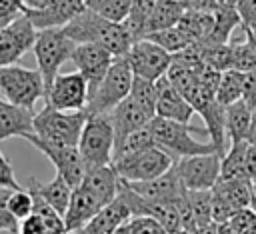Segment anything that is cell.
<instances>
[{
	"instance_id": "41",
	"label": "cell",
	"mask_w": 256,
	"mask_h": 234,
	"mask_svg": "<svg viewBox=\"0 0 256 234\" xmlns=\"http://www.w3.org/2000/svg\"><path fill=\"white\" fill-rule=\"evenodd\" d=\"M236 12L240 18L242 30L256 28V0H240L236 2Z\"/></svg>"
},
{
	"instance_id": "17",
	"label": "cell",
	"mask_w": 256,
	"mask_h": 234,
	"mask_svg": "<svg viewBox=\"0 0 256 234\" xmlns=\"http://www.w3.org/2000/svg\"><path fill=\"white\" fill-rule=\"evenodd\" d=\"M156 118L172 120L178 124H190L192 116L196 114L194 108L188 104V100L168 82V78H160L156 82Z\"/></svg>"
},
{
	"instance_id": "27",
	"label": "cell",
	"mask_w": 256,
	"mask_h": 234,
	"mask_svg": "<svg viewBox=\"0 0 256 234\" xmlns=\"http://www.w3.org/2000/svg\"><path fill=\"white\" fill-rule=\"evenodd\" d=\"M186 12V2H174V0H160L154 2L150 20H148V34L150 32H158V30H166V28H174L180 18Z\"/></svg>"
},
{
	"instance_id": "19",
	"label": "cell",
	"mask_w": 256,
	"mask_h": 234,
	"mask_svg": "<svg viewBox=\"0 0 256 234\" xmlns=\"http://www.w3.org/2000/svg\"><path fill=\"white\" fill-rule=\"evenodd\" d=\"M130 220H132V210L124 200V196L118 192V196L110 204H106L82 230L74 234H112L114 230L126 226Z\"/></svg>"
},
{
	"instance_id": "16",
	"label": "cell",
	"mask_w": 256,
	"mask_h": 234,
	"mask_svg": "<svg viewBox=\"0 0 256 234\" xmlns=\"http://www.w3.org/2000/svg\"><path fill=\"white\" fill-rule=\"evenodd\" d=\"M128 186L148 204H162V202H176L180 200L186 190L180 182V176L176 172V168L172 166L166 174L154 178V180H148V182H136V184H130Z\"/></svg>"
},
{
	"instance_id": "44",
	"label": "cell",
	"mask_w": 256,
	"mask_h": 234,
	"mask_svg": "<svg viewBox=\"0 0 256 234\" xmlns=\"http://www.w3.org/2000/svg\"><path fill=\"white\" fill-rule=\"evenodd\" d=\"M0 188H6V190H22V186L18 184V180L14 176V168H12L10 160L2 154V150H0Z\"/></svg>"
},
{
	"instance_id": "23",
	"label": "cell",
	"mask_w": 256,
	"mask_h": 234,
	"mask_svg": "<svg viewBox=\"0 0 256 234\" xmlns=\"http://www.w3.org/2000/svg\"><path fill=\"white\" fill-rule=\"evenodd\" d=\"M26 190L36 192L56 214H60L64 218L68 204H70V198H72V186L62 176L56 174L50 182H38L36 178H30Z\"/></svg>"
},
{
	"instance_id": "54",
	"label": "cell",
	"mask_w": 256,
	"mask_h": 234,
	"mask_svg": "<svg viewBox=\"0 0 256 234\" xmlns=\"http://www.w3.org/2000/svg\"><path fill=\"white\" fill-rule=\"evenodd\" d=\"M112 234H130V228H128V224H126V226H122V228H118V230H114Z\"/></svg>"
},
{
	"instance_id": "2",
	"label": "cell",
	"mask_w": 256,
	"mask_h": 234,
	"mask_svg": "<svg viewBox=\"0 0 256 234\" xmlns=\"http://www.w3.org/2000/svg\"><path fill=\"white\" fill-rule=\"evenodd\" d=\"M150 132H152L154 144L158 148H162L166 154H170L174 160L218 152L212 142H200V140L194 138V134H208L204 128H196V126H190V124H178V122H172V120L154 118L150 122Z\"/></svg>"
},
{
	"instance_id": "38",
	"label": "cell",
	"mask_w": 256,
	"mask_h": 234,
	"mask_svg": "<svg viewBox=\"0 0 256 234\" xmlns=\"http://www.w3.org/2000/svg\"><path fill=\"white\" fill-rule=\"evenodd\" d=\"M8 210H10V214L18 222H22L24 218H28L32 214V210H34V202H32L30 192L24 190V188L10 192V196H8Z\"/></svg>"
},
{
	"instance_id": "8",
	"label": "cell",
	"mask_w": 256,
	"mask_h": 234,
	"mask_svg": "<svg viewBox=\"0 0 256 234\" xmlns=\"http://www.w3.org/2000/svg\"><path fill=\"white\" fill-rule=\"evenodd\" d=\"M174 162L176 160L170 154H166L162 148L152 146L142 152L122 156V158L114 160L112 166L122 180L136 184V182H148V180H154V178L166 174L174 166Z\"/></svg>"
},
{
	"instance_id": "9",
	"label": "cell",
	"mask_w": 256,
	"mask_h": 234,
	"mask_svg": "<svg viewBox=\"0 0 256 234\" xmlns=\"http://www.w3.org/2000/svg\"><path fill=\"white\" fill-rule=\"evenodd\" d=\"M84 10H86L84 0H26L22 2V14L30 20L36 32L64 28Z\"/></svg>"
},
{
	"instance_id": "18",
	"label": "cell",
	"mask_w": 256,
	"mask_h": 234,
	"mask_svg": "<svg viewBox=\"0 0 256 234\" xmlns=\"http://www.w3.org/2000/svg\"><path fill=\"white\" fill-rule=\"evenodd\" d=\"M108 118H110V122H112V130H114V150H116V146L124 140V138H128L132 132H136V130H140V128H144V126H148L152 120H154V116L152 114H148L142 106H138L130 96L128 98H124L110 114H108Z\"/></svg>"
},
{
	"instance_id": "40",
	"label": "cell",
	"mask_w": 256,
	"mask_h": 234,
	"mask_svg": "<svg viewBox=\"0 0 256 234\" xmlns=\"http://www.w3.org/2000/svg\"><path fill=\"white\" fill-rule=\"evenodd\" d=\"M14 190H6L0 188V232H10V234H18L20 230V222L10 214L8 210V196Z\"/></svg>"
},
{
	"instance_id": "32",
	"label": "cell",
	"mask_w": 256,
	"mask_h": 234,
	"mask_svg": "<svg viewBox=\"0 0 256 234\" xmlns=\"http://www.w3.org/2000/svg\"><path fill=\"white\" fill-rule=\"evenodd\" d=\"M202 60L216 72L232 70V44H198Z\"/></svg>"
},
{
	"instance_id": "3",
	"label": "cell",
	"mask_w": 256,
	"mask_h": 234,
	"mask_svg": "<svg viewBox=\"0 0 256 234\" xmlns=\"http://www.w3.org/2000/svg\"><path fill=\"white\" fill-rule=\"evenodd\" d=\"M86 112H58L44 106L34 114V138L50 146H76L86 124Z\"/></svg>"
},
{
	"instance_id": "28",
	"label": "cell",
	"mask_w": 256,
	"mask_h": 234,
	"mask_svg": "<svg viewBox=\"0 0 256 234\" xmlns=\"http://www.w3.org/2000/svg\"><path fill=\"white\" fill-rule=\"evenodd\" d=\"M152 8H154V0H132L128 18L122 22L132 42H140L148 34V20H150Z\"/></svg>"
},
{
	"instance_id": "49",
	"label": "cell",
	"mask_w": 256,
	"mask_h": 234,
	"mask_svg": "<svg viewBox=\"0 0 256 234\" xmlns=\"http://www.w3.org/2000/svg\"><path fill=\"white\" fill-rule=\"evenodd\" d=\"M244 36H246V44L256 52V28H252V30H244Z\"/></svg>"
},
{
	"instance_id": "21",
	"label": "cell",
	"mask_w": 256,
	"mask_h": 234,
	"mask_svg": "<svg viewBox=\"0 0 256 234\" xmlns=\"http://www.w3.org/2000/svg\"><path fill=\"white\" fill-rule=\"evenodd\" d=\"M80 186L86 192H90L102 206H106L118 196L120 176L116 174L112 164L102 166V168H90V170H86V176Z\"/></svg>"
},
{
	"instance_id": "47",
	"label": "cell",
	"mask_w": 256,
	"mask_h": 234,
	"mask_svg": "<svg viewBox=\"0 0 256 234\" xmlns=\"http://www.w3.org/2000/svg\"><path fill=\"white\" fill-rule=\"evenodd\" d=\"M22 14V2L18 0H0V18H16Z\"/></svg>"
},
{
	"instance_id": "36",
	"label": "cell",
	"mask_w": 256,
	"mask_h": 234,
	"mask_svg": "<svg viewBox=\"0 0 256 234\" xmlns=\"http://www.w3.org/2000/svg\"><path fill=\"white\" fill-rule=\"evenodd\" d=\"M144 40H148V42L160 46V48H162L164 52H168L170 56H172V54H178V52H182L186 46H190V44L186 42V38L178 32L176 26H174V28H166V30H158V32H150V34L144 36Z\"/></svg>"
},
{
	"instance_id": "50",
	"label": "cell",
	"mask_w": 256,
	"mask_h": 234,
	"mask_svg": "<svg viewBox=\"0 0 256 234\" xmlns=\"http://www.w3.org/2000/svg\"><path fill=\"white\" fill-rule=\"evenodd\" d=\"M216 232H218V234H238V230H236L230 222H226V224H218V226H216Z\"/></svg>"
},
{
	"instance_id": "13",
	"label": "cell",
	"mask_w": 256,
	"mask_h": 234,
	"mask_svg": "<svg viewBox=\"0 0 256 234\" xmlns=\"http://www.w3.org/2000/svg\"><path fill=\"white\" fill-rule=\"evenodd\" d=\"M36 36V28L24 14L14 18L4 30H0V68L14 66L28 50H32Z\"/></svg>"
},
{
	"instance_id": "31",
	"label": "cell",
	"mask_w": 256,
	"mask_h": 234,
	"mask_svg": "<svg viewBox=\"0 0 256 234\" xmlns=\"http://www.w3.org/2000/svg\"><path fill=\"white\" fill-rule=\"evenodd\" d=\"M242 82H244V74L238 70H228L222 72L218 90H216V102L222 108H228L236 102H240L242 98Z\"/></svg>"
},
{
	"instance_id": "15",
	"label": "cell",
	"mask_w": 256,
	"mask_h": 234,
	"mask_svg": "<svg viewBox=\"0 0 256 234\" xmlns=\"http://www.w3.org/2000/svg\"><path fill=\"white\" fill-rule=\"evenodd\" d=\"M114 60L116 58L98 44H76L74 54H72V62L78 68L76 72H80V76L88 84V96L104 80V76L108 74Z\"/></svg>"
},
{
	"instance_id": "12",
	"label": "cell",
	"mask_w": 256,
	"mask_h": 234,
	"mask_svg": "<svg viewBox=\"0 0 256 234\" xmlns=\"http://www.w3.org/2000/svg\"><path fill=\"white\" fill-rule=\"evenodd\" d=\"M124 58L134 76L150 82H158L160 78H164L168 68L172 66V56L148 40L134 42Z\"/></svg>"
},
{
	"instance_id": "46",
	"label": "cell",
	"mask_w": 256,
	"mask_h": 234,
	"mask_svg": "<svg viewBox=\"0 0 256 234\" xmlns=\"http://www.w3.org/2000/svg\"><path fill=\"white\" fill-rule=\"evenodd\" d=\"M18 234H46V226H44V220L38 216V214H30L28 218H24L20 222V230Z\"/></svg>"
},
{
	"instance_id": "53",
	"label": "cell",
	"mask_w": 256,
	"mask_h": 234,
	"mask_svg": "<svg viewBox=\"0 0 256 234\" xmlns=\"http://www.w3.org/2000/svg\"><path fill=\"white\" fill-rule=\"evenodd\" d=\"M16 18H18V16H16ZM12 20H14V18H0V30H4Z\"/></svg>"
},
{
	"instance_id": "5",
	"label": "cell",
	"mask_w": 256,
	"mask_h": 234,
	"mask_svg": "<svg viewBox=\"0 0 256 234\" xmlns=\"http://www.w3.org/2000/svg\"><path fill=\"white\" fill-rule=\"evenodd\" d=\"M74 48H76V44L64 34L62 28L38 32L32 52H34V58L38 64V72L44 80V94L52 86L54 78L60 74V66L66 60H72Z\"/></svg>"
},
{
	"instance_id": "14",
	"label": "cell",
	"mask_w": 256,
	"mask_h": 234,
	"mask_svg": "<svg viewBox=\"0 0 256 234\" xmlns=\"http://www.w3.org/2000/svg\"><path fill=\"white\" fill-rule=\"evenodd\" d=\"M24 140H28L36 150H40L56 168V174L62 176L70 186L72 190L78 188L86 176V164L78 152L76 146H50V144H44L40 140H36L32 134L26 136Z\"/></svg>"
},
{
	"instance_id": "52",
	"label": "cell",
	"mask_w": 256,
	"mask_h": 234,
	"mask_svg": "<svg viewBox=\"0 0 256 234\" xmlns=\"http://www.w3.org/2000/svg\"><path fill=\"white\" fill-rule=\"evenodd\" d=\"M250 210L256 212V180L252 182V204H250Z\"/></svg>"
},
{
	"instance_id": "35",
	"label": "cell",
	"mask_w": 256,
	"mask_h": 234,
	"mask_svg": "<svg viewBox=\"0 0 256 234\" xmlns=\"http://www.w3.org/2000/svg\"><path fill=\"white\" fill-rule=\"evenodd\" d=\"M130 98L138 106H142L148 114H152L156 118V98H158L156 82H150V80H144V78L134 76L132 88H130Z\"/></svg>"
},
{
	"instance_id": "7",
	"label": "cell",
	"mask_w": 256,
	"mask_h": 234,
	"mask_svg": "<svg viewBox=\"0 0 256 234\" xmlns=\"http://www.w3.org/2000/svg\"><path fill=\"white\" fill-rule=\"evenodd\" d=\"M0 94L6 102L32 110L34 104L44 98V80L38 68H26L20 64L0 68Z\"/></svg>"
},
{
	"instance_id": "10",
	"label": "cell",
	"mask_w": 256,
	"mask_h": 234,
	"mask_svg": "<svg viewBox=\"0 0 256 234\" xmlns=\"http://www.w3.org/2000/svg\"><path fill=\"white\" fill-rule=\"evenodd\" d=\"M220 160L222 156L218 152L176 160L174 168L180 176L184 190L186 192H210L220 180Z\"/></svg>"
},
{
	"instance_id": "43",
	"label": "cell",
	"mask_w": 256,
	"mask_h": 234,
	"mask_svg": "<svg viewBox=\"0 0 256 234\" xmlns=\"http://www.w3.org/2000/svg\"><path fill=\"white\" fill-rule=\"evenodd\" d=\"M230 224L238 230V234H252V232H256V212L250 208L240 210L234 214Z\"/></svg>"
},
{
	"instance_id": "6",
	"label": "cell",
	"mask_w": 256,
	"mask_h": 234,
	"mask_svg": "<svg viewBox=\"0 0 256 234\" xmlns=\"http://www.w3.org/2000/svg\"><path fill=\"white\" fill-rule=\"evenodd\" d=\"M134 74L126 62V58H116L114 64L110 66L108 74L104 80L98 84V88L88 96L86 104V114H110L124 98L130 96Z\"/></svg>"
},
{
	"instance_id": "26",
	"label": "cell",
	"mask_w": 256,
	"mask_h": 234,
	"mask_svg": "<svg viewBox=\"0 0 256 234\" xmlns=\"http://www.w3.org/2000/svg\"><path fill=\"white\" fill-rule=\"evenodd\" d=\"M246 150H248V142L230 144L228 152L220 160V180L222 182L248 180V174H246Z\"/></svg>"
},
{
	"instance_id": "37",
	"label": "cell",
	"mask_w": 256,
	"mask_h": 234,
	"mask_svg": "<svg viewBox=\"0 0 256 234\" xmlns=\"http://www.w3.org/2000/svg\"><path fill=\"white\" fill-rule=\"evenodd\" d=\"M232 70L242 74L256 72V52L246 44V40L232 44Z\"/></svg>"
},
{
	"instance_id": "24",
	"label": "cell",
	"mask_w": 256,
	"mask_h": 234,
	"mask_svg": "<svg viewBox=\"0 0 256 234\" xmlns=\"http://www.w3.org/2000/svg\"><path fill=\"white\" fill-rule=\"evenodd\" d=\"M212 34L206 42L202 44H228V38L232 34V30L240 24L238 12H236V2H218L212 0Z\"/></svg>"
},
{
	"instance_id": "45",
	"label": "cell",
	"mask_w": 256,
	"mask_h": 234,
	"mask_svg": "<svg viewBox=\"0 0 256 234\" xmlns=\"http://www.w3.org/2000/svg\"><path fill=\"white\" fill-rule=\"evenodd\" d=\"M248 110H252L256 114V72H248L244 74V82H242V98H240Z\"/></svg>"
},
{
	"instance_id": "30",
	"label": "cell",
	"mask_w": 256,
	"mask_h": 234,
	"mask_svg": "<svg viewBox=\"0 0 256 234\" xmlns=\"http://www.w3.org/2000/svg\"><path fill=\"white\" fill-rule=\"evenodd\" d=\"M84 4L100 18L112 24H122L128 18L132 0H84Z\"/></svg>"
},
{
	"instance_id": "33",
	"label": "cell",
	"mask_w": 256,
	"mask_h": 234,
	"mask_svg": "<svg viewBox=\"0 0 256 234\" xmlns=\"http://www.w3.org/2000/svg\"><path fill=\"white\" fill-rule=\"evenodd\" d=\"M186 204L192 212V218L198 230L212 224V214H210L212 190L210 192H186Z\"/></svg>"
},
{
	"instance_id": "22",
	"label": "cell",
	"mask_w": 256,
	"mask_h": 234,
	"mask_svg": "<svg viewBox=\"0 0 256 234\" xmlns=\"http://www.w3.org/2000/svg\"><path fill=\"white\" fill-rule=\"evenodd\" d=\"M34 112L14 106L0 98V140L6 138H26L34 134Z\"/></svg>"
},
{
	"instance_id": "51",
	"label": "cell",
	"mask_w": 256,
	"mask_h": 234,
	"mask_svg": "<svg viewBox=\"0 0 256 234\" xmlns=\"http://www.w3.org/2000/svg\"><path fill=\"white\" fill-rule=\"evenodd\" d=\"M248 144L256 146V114L252 118V126H250V132H248Z\"/></svg>"
},
{
	"instance_id": "34",
	"label": "cell",
	"mask_w": 256,
	"mask_h": 234,
	"mask_svg": "<svg viewBox=\"0 0 256 234\" xmlns=\"http://www.w3.org/2000/svg\"><path fill=\"white\" fill-rule=\"evenodd\" d=\"M152 146H156V144H154V138H152V132H150V124H148V126H144V128L132 132L128 138H124V140L116 146V150H114V160H118V158H122V156L136 154V152H142V150L152 148ZM114 160H112V162H114Z\"/></svg>"
},
{
	"instance_id": "25",
	"label": "cell",
	"mask_w": 256,
	"mask_h": 234,
	"mask_svg": "<svg viewBox=\"0 0 256 234\" xmlns=\"http://www.w3.org/2000/svg\"><path fill=\"white\" fill-rule=\"evenodd\" d=\"M252 118H254V112L248 110V106L242 100L224 108V130H226V136L230 138V144L248 142Z\"/></svg>"
},
{
	"instance_id": "29",
	"label": "cell",
	"mask_w": 256,
	"mask_h": 234,
	"mask_svg": "<svg viewBox=\"0 0 256 234\" xmlns=\"http://www.w3.org/2000/svg\"><path fill=\"white\" fill-rule=\"evenodd\" d=\"M212 192H216L218 196L228 200L236 210H246L252 204V182L250 180H236V182L218 180V184L212 188Z\"/></svg>"
},
{
	"instance_id": "39",
	"label": "cell",
	"mask_w": 256,
	"mask_h": 234,
	"mask_svg": "<svg viewBox=\"0 0 256 234\" xmlns=\"http://www.w3.org/2000/svg\"><path fill=\"white\" fill-rule=\"evenodd\" d=\"M240 212L236 210L228 200H224L222 196H218L216 192H212V204H210V214H212V224H226L234 218V214Z\"/></svg>"
},
{
	"instance_id": "42",
	"label": "cell",
	"mask_w": 256,
	"mask_h": 234,
	"mask_svg": "<svg viewBox=\"0 0 256 234\" xmlns=\"http://www.w3.org/2000/svg\"><path fill=\"white\" fill-rule=\"evenodd\" d=\"M128 228H130V234H166V230L156 220H152L148 216L132 218L128 222Z\"/></svg>"
},
{
	"instance_id": "48",
	"label": "cell",
	"mask_w": 256,
	"mask_h": 234,
	"mask_svg": "<svg viewBox=\"0 0 256 234\" xmlns=\"http://www.w3.org/2000/svg\"><path fill=\"white\" fill-rule=\"evenodd\" d=\"M246 174L250 182L256 180V146H250V144L246 150Z\"/></svg>"
},
{
	"instance_id": "20",
	"label": "cell",
	"mask_w": 256,
	"mask_h": 234,
	"mask_svg": "<svg viewBox=\"0 0 256 234\" xmlns=\"http://www.w3.org/2000/svg\"><path fill=\"white\" fill-rule=\"evenodd\" d=\"M104 206L90 194L86 192L82 186L72 190V198L68 204V210L64 214V226H66V234H74L78 230H82Z\"/></svg>"
},
{
	"instance_id": "11",
	"label": "cell",
	"mask_w": 256,
	"mask_h": 234,
	"mask_svg": "<svg viewBox=\"0 0 256 234\" xmlns=\"http://www.w3.org/2000/svg\"><path fill=\"white\" fill-rule=\"evenodd\" d=\"M44 102L58 112H84L88 104V84L80 72L58 74L46 90Z\"/></svg>"
},
{
	"instance_id": "1",
	"label": "cell",
	"mask_w": 256,
	"mask_h": 234,
	"mask_svg": "<svg viewBox=\"0 0 256 234\" xmlns=\"http://www.w3.org/2000/svg\"><path fill=\"white\" fill-rule=\"evenodd\" d=\"M62 30L74 44H98L114 58H124L134 44L122 24H112L88 8Z\"/></svg>"
},
{
	"instance_id": "4",
	"label": "cell",
	"mask_w": 256,
	"mask_h": 234,
	"mask_svg": "<svg viewBox=\"0 0 256 234\" xmlns=\"http://www.w3.org/2000/svg\"><path fill=\"white\" fill-rule=\"evenodd\" d=\"M114 130L108 114L88 116L78 140V152L86 168L110 166L114 160Z\"/></svg>"
}]
</instances>
